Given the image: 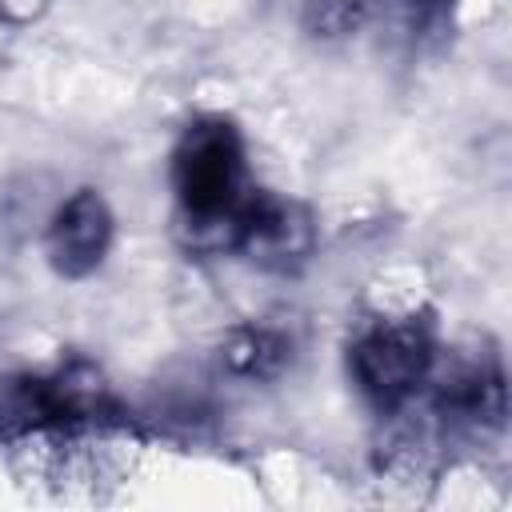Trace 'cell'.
<instances>
[{"instance_id":"6da1fadb","label":"cell","mask_w":512,"mask_h":512,"mask_svg":"<svg viewBox=\"0 0 512 512\" xmlns=\"http://www.w3.org/2000/svg\"><path fill=\"white\" fill-rule=\"evenodd\" d=\"M168 184L176 200V240L196 256L232 252L240 212L256 188L244 128L224 112L192 116L168 152Z\"/></svg>"},{"instance_id":"52a82bcc","label":"cell","mask_w":512,"mask_h":512,"mask_svg":"<svg viewBox=\"0 0 512 512\" xmlns=\"http://www.w3.org/2000/svg\"><path fill=\"white\" fill-rule=\"evenodd\" d=\"M380 0H304L300 4V32L316 44H344L360 36Z\"/></svg>"},{"instance_id":"277c9868","label":"cell","mask_w":512,"mask_h":512,"mask_svg":"<svg viewBox=\"0 0 512 512\" xmlns=\"http://www.w3.org/2000/svg\"><path fill=\"white\" fill-rule=\"evenodd\" d=\"M116 244V212L108 196L92 184L68 192L44 220V256L56 276L88 280L104 268Z\"/></svg>"},{"instance_id":"5b68a950","label":"cell","mask_w":512,"mask_h":512,"mask_svg":"<svg viewBox=\"0 0 512 512\" xmlns=\"http://www.w3.org/2000/svg\"><path fill=\"white\" fill-rule=\"evenodd\" d=\"M316 248V220L312 212L280 192L252 188L240 228H236V256L256 264L260 272H296Z\"/></svg>"},{"instance_id":"7a4b0ae2","label":"cell","mask_w":512,"mask_h":512,"mask_svg":"<svg viewBox=\"0 0 512 512\" xmlns=\"http://www.w3.org/2000/svg\"><path fill=\"white\" fill-rule=\"evenodd\" d=\"M440 360V328L428 308L376 312L356 324L344 348L352 388L376 416H396L424 400Z\"/></svg>"},{"instance_id":"3957f363","label":"cell","mask_w":512,"mask_h":512,"mask_svg":"<svg viewBox=\"0 0 512 512\" xmlns=\"http://www.w3.org/2000/svg\"><path fill=\"white\" fill-rule=\"evenodd\" d=\"M428 416L444 432H500L508 420V396H504V368L496 352H472L444 364V352L436 360V372L424 388Z\"/></svg>"},{"instance_id":"9c48e42d","label":"cell","mask_w":512,"mask_h":512,"mask_svg":"<svg viewBox=\"0 0 512 512\" xmlns=\"http://www.w3.org/2000/svg\"><path fill=\"white\" fill-rule=\"evenodd\" d=\"M412 20H420V24H432V20H440V16H448V8L456 4V0H396Z\"/></svg>"},{"instance_id":"ba28073f","label":"cell","mask_w":512,"mask_h":512,"mask_svg":"<svg viewBox=\"0 0 512 512\" xmlns=\"http://www.w3.org/2000/svg\"><path fill=\"white\" fill-rule=\"evenodd\" d=\"M48 8H52V0H0V24H8V28H28V24H36Z\"/></svg>"},{"instance_id":"8992f818","label":"cell","mask_w":512,"mask_h":512,"mask_svg":"<svg viewBox=\"0 0 512 512\" xmlns=\"http://www.w3.org/2000/svg\"><path fill=\"white\" fill-rule=\"evenodd\" d=\"M292 356H296L292 332L280 324H268V320L236 324L220 340V368L248 384H268V380L284 376Z\"/></svg>"}]
</instances>
